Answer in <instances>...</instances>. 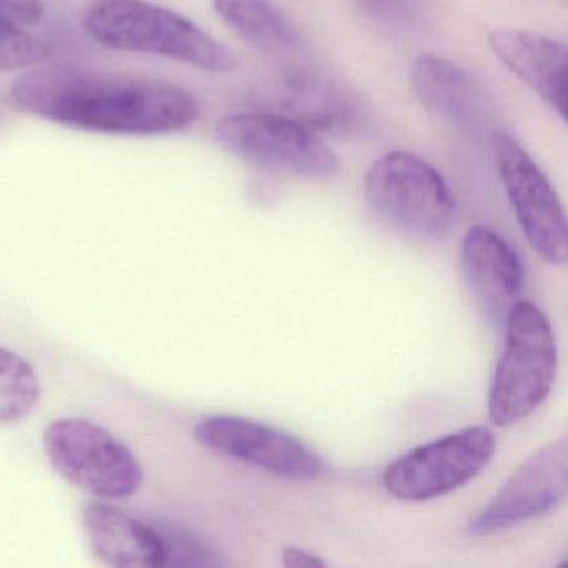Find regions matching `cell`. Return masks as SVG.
I'll return each mask as SVG.
<instances>
[{"mask_svg":"<svg viewBox=\"0 0 568 568\" xmlns=\"http://www.w3.org/2000/svg\"><path fill=\"white\" fill-rule=\"evenodd\" d=\"M11 99L29 114L99 134H172L199 118L197 99L181 85L91 69L26 72Z\"/></svg>","mask_w":568,"mask_h":568,"instance_id":"obj_1","label":"cell"},{"mask_svg":"<svg viewBox=\"0 0 568 568\" xmlns=\"http://www.w3.org/2000/svg\"><path fill=\"white\" fill-rule=\"evenodd\" d=\"M85 34L112 51L174 59L201 71L231 72V49L191 19L145 0H98L82 18Z\"/></svg>","mask_w":568,"mask_h":568,"instance_id":"obj_2","label":"cell"},{"mask_svg":"<svg viewBox=\"0 0 568 568\" xmlns=\"http://www.w3.org/2000/svg\"><path fill=\"white\" fill-rule=\"evenodd\" d=\"M504 325V348L488 394V417L497 427H510L544 404L558 365L554 328L535 302L518 301Z\"/></svg>","mask_w":568,"mask_h":568,"instance_id":"obj_3","label":"cell"},{"mask_svg":"<svg viewBox=\"0 0 568 568\" xmlns=\"http://www.w3.org/2000/svg\"><path fill=\"white\" fill-rule=\"evenodd\" d=\"M365 201L388 227L418 242L442 241L455 221V201L440 172L410 152H390L368 169Z\"/></svg>","mask_w":568,"mask_h":568,"instance_id":"obj_4","label":"cell"},{"mask_svg":"<svg viewBox=\"0 0 568 568\" xmlns=\"http://www.w3.org/2000/svg\"><path fill=\"white\" fill-rule=\"evenodd\" d=\"M44 450L69 484L102 500H124L144 484V468L131 448L88 418L51 422Z\"/></svg>","mask_w":568,"mask_h":568,"instance_id":"obj_5","label":"cell"},{"mask_svg":"<svg viewBox=\"0 0 568 568\" xmlns=\"http://www.w3.org/2000/svg\"><path fill=\"white\" fill-rule=\"evenodd\" d=\"M215 139L235 158L281 174L327 181L341 168L317 132L284 114L227 115L219 121Z\"/></svg>","mask_w":568,"mask_h":568,"instance_id":"obj_6","label":"cell"},{"mask_svg":"<svg viewBox=\"0 0 568 568\" xmlns=\"http://www.w3.org/2000/svg\"><path fill=\"white\" fill-rule=\"evenodd\" d=\"M495 448L490 428H462L402 455L385 468L382 481L398 500H434L474 480L490 464Z\"/></svg>","mask_w":568,"mask_h":568,"instance_id":"obj_7","label":"cell"},{"mask_svg":"<svg viewBox=\"0 0 568 568\" xmlns=\"http://www.w3.org/2000/svg\"><path fill=\"white\" fill-rule=\"evenodd\" d=\"M495 161L518 224L548 264L567 262V217L550 181L511 135L494 139Z\"/></svg>","mask_w":568,"mask_h":568,"instance_id":"obj_8","label":"cell"},{"mask_svg":"<svg viewBox=\"0 0 568 568\" xmlns=\"http://www.w3.org/2000/svg\"><path fill=\"white\" fill-rule=\"evenodd\" d=\"M195 438L215 454L288 480H314L324 471V460L307 444L252 418L235 415L202 418L195 425Z\"/></svg>","mask_w":568,"mask_h":568,"instance_id":"obj_9","label":"cell"},{"mask_svg":"<svg viewBox=\"0 0 568 568\" xmlns=\"http://www.w3.org/2000/svg\"><path fill=\"white\" fill-rule=\"evenodd\" d=\"M568 442L565 435L527 458L484 510L471 518V535H490L541 517L567 497Z\"/></svg>","mask_w":568,"mask_h":568,"instance_id":"obj_10","label":"cell"},{"mask_svg":"<svg viewBox=\"0 0 568 568\" xmlns=\"http://www.w3.org/2000/svg\"><path fill=\"white\" fill-rule=\"evenodd\" d=\"M462 272L484 314L505 324L524 288V265L515 248L491 229L475 225L462 242Z\"/></svg>","mask_w":568,"mask_h":568,"instance_id":"obj_11","label":"cell"},{"mask_svg":"<svg viewBox=\"0 0 568 568\" xmlns=\"http://www.w3.org/2000/svg\"><path fill=\"white\" fill-rule=\"evenodd\" d=\"M82 524L92 551L108 567H165L164 540L155 525L108 501L89 504Z\"/></svg>","mask_w":568,"mask_h":568,"instance_id":"obj_12","label":"cell"},{"mask_svg":"<svg viewBox=\"0 0 568 568\" xmlns=\"http://www.w3.org/2000/svg\"><path fill=\"white\" fill-rule=\"evenodd\" d=\"M494 54L561 119H567V48L545 36L497 29L488 36Z\"/></svg>","mask_w":568,"mask_h":568,"instance_id":"obj_13","label":"cell"},{"mask_svg":"<svg viewBox=\"0 0 568 568\" xmlns=\"http://www.w3.org/2000/svg\"><path fill=\"white\" fill-rule=\"evenodd\" d=\"M410 85L417 101L435 118L464 129L484 124L485 94L455 62L442 55H420L412 64Z\"/></svg>","mask_w":568,"mask_h":568,"instance_id":"obj_14","label":"cell"},{"mask_svg":"<svg viewBox=\"0 0 568 568\" xmlns=\"http://www.w3.org/2000/svg\"><path fill=\"white\" fill-rule=\"evenodd\" d=\"M284 115L302 122L312 131H352L358 121V109L345 92L327 81L308 74H288L282 81Z\"/></svg>","mask_w":568,"mask_h":568,"instance_id":"obj_15","label":"cell"},{"mask_svg":"<svg viewBox=\"0 0 568 568\" xmlns=\"http://www.w3.org/2000/svg\"><path fill=\"white\" fill-rule=\"evenodd\" d=\"M219 18L244 41L272 52L302 48L297 28L271 0H212Z\"/></svg>","mask_w":568,"mask_h":568,"instance_id":"obj_16","label":"cell"},{"mask_svg":"<svg viewBox=\"0 0 568 568\" xmlns=\"http://www.w3.org/2000/svg\"><path fill=\"white\" fill-rule=\"evenodd\" d=\"M41 398L38 372L21 355L0 347V425L24 420Z\"/></svg>","mask_w":568,"mask_h":568,"instance_id":"obj_17","label":"cell"},{"mask_svg":"<svg viewBox=\"0 0 568 568\" xmlns=\"http://www.w3.org/2000/svg\"><path fill=\"white\" fill-rule=\"evenodd\" d=\"M49 54V45L24 28L0 22V74L41 64Z\"/></svg>","mask_w":568,"mask_h":568,"instance_id":"obj_18","label":"cell"},{"mask_svg":"<svg viewBox=\"0 0 568 568\" xmlns=\"http://www.w3.org/2000/svg\"><path fill=\"white\" fill-rule=\"evenodd\" d=\"M165 547V567H207L214 565V554L197 537L179 528L155 525Z\"/></svg>","mask_w":568,"mask_h":568,"instance_id":"obj_19","label":"cell"},{"mask_svg":"<svg viewBox=\"0 0 568 568\" xmlns=\"http://www.w3.org/2000/svg\"><path fill=\"white\" fill-rule=\"evenodd\" d=\"M355 4L371 21L388 29L408 28L420 14V0H355Z\"/></svg>","mask_w":568,"mask_h":568,"instance_id":"obj_20","label":"cell"},{"mask_svg":"<svg viewBox=\"0 0 568 568\" xmlns=\"http://www.w3.org/2000/svg\"><path fill=\"white\" fill-rule=\"evenodd\" d=\"M42 16V0H0V22L28 29L39 24Z\"/></svg>","mask_w":568,"mask_h":568,"instance_id":"obj_21","label":"cell"},{"mask_svg":"<svg viewBox=\"0 0 568 568\" xmlns=\"http://www.w3.org/2000/svg\"><path fill=\"white\" fill-rule=\"evenodd\" d=\"M282 561H284L285 567H325V561H322L321 558L308 554V551L301 550V548L297 547H285L284 550H282Z\"/></svg>","mask_w":568,"mask_h":568,"instance_id":"obj_22","label":"cell"}]
</instances>
